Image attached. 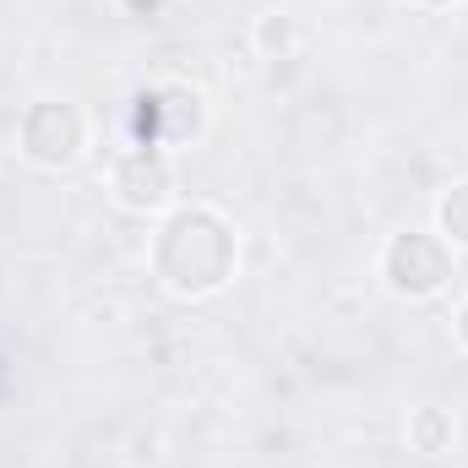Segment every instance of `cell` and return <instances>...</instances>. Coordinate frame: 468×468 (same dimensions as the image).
<instances>
[{
  "label": "cell",
  "mask_w": 468,
  "mask_h": 468,
  "mask_svg": "<svg viewBox=\"0 0 468 468\" xmlns=\"http://www.w3.org/2000/svg\"><path fill=\"white\" fill-rule=\"evenodd\" d=\"M16 142H22L27 164H38V169H71L88 153V120L66 99H38L22 115V125H16Z\"/></svg>",
  "instance_id": "3"
},
{
  "label": "cell",
  "mask_w": 468,
  "mask_h": 468,
  "mask_svg": "<svg viewBox=\"0 0 468 468\" xmlns=\"http://www.w3.org/2000/svg\"><path fill=\"white\" fill-rule=\"evenodd\" d=\"M420 5H458V0H420Z\"/></svg>",
  "instance_id": "10"
},
{
  "label": "cell",
  "mask_w": 468,
  "mask_h": 468,
  "mask_svg": "<svg viewBox=\"0 0 468 468\" xmlns=\"http://www.w3.org/2000/svg\"><path fill=\"white\" fill-rule=\"evenodd\" d=\"M256 49H261L267 60L289 55V49H294V16H283V11H267V16H256Z\"/></svg>",
  "instance_id": "8"
},
{
  "label": "cell",
  "mask_w": 468,
  "mask_h": 468,
  "mask_svg": "<svg viewBox=\"0 0 468 468\" xmlns=\"http://www.w3.org/2000/svg\"><path fill=\"white\" fill-rule=\"evenodd\" d=\"M153 120H158V136L164 142H191L202 131V93L191 82H164L158 93H147Z\"/></svg>",
  "instance_id": "5"
},
{
  "label": "cell",
  "mask_w": 468,
  "mask_h": 468,
  "mask_svg": "<svg viewBox=\"0 0 468 468\" xmlns=\"http://www.w3.org/2000/svg\"><path fill=\"white\" fill-rule=\"evenodd\" d=\"M436 234L452 245V250H468V180H452L436 202Z\"/></svg>",
  "instance_id": "6"
},
{
  "label": "cell",
  "mask_w": 468,
  "mask_h": 468,
  "mask_svg": "<svg viewBox=\"0 0 468 468\" xmlns=\"http://www.w3.org/2000/svg\"><path fill=\"white\" fill-rule=\"evenodd\" d=\"M409 447L414 452H447L452 447V414L447 409H414V420H409Z\"/></svg>",
  "instance_id": "7"
},
{
  "label": "cell",
  "mask_w": 468,
  "mask_h": 468,
  "mask_svg": "<svg viewBox=\"0 0 468 468\" xmlns=\"http://www.w3.org/2000/svg\"><path fill=\"white\" fill-rule=\"evenodd\" d=\"M239 239L234 224L213 207H169V218L153 234V272L180 300H207L234 278Z\"/></svg>",
  "instance_id": "1"
},
{
  "label": "cell",
  "mask_w": 468,
  "mask_h": 468,
  "mask_svg": "<svg viewBox=\"0 0 468 468\" xmlns=\"http://www.w3.org/2000/svg\"><path fill=\"white\" fill-rule=\"evenodd\" d=\"M110 191L125 213H164L175 202V169L158 147H131L110 169Z\"/></svg>",
  "instance_id": "4"
},
{
  "label": "cell",
  "mask_w": 468,
  "mask_h": 468,
  "mask_svg": "<svg viewBox=\"0 0 468 468\" xmlns=\"http://www.w3.org/2000/svg\"><path fill=\"white\" fill-rule=\"evenodd\" d=\"M452 327H458V344L468 349V300L458 305V316H452Z\"/></svg>",
  "instance_id": "9"
},
{
  "label": "cell",
  "mask_w": 468,
  "mask_h": 468,
  "mask_svg": "<svg viewBox=\"0 0 468 468\" xmlns=\"http://www.w3.org/2000/svg\"><path fill=\"white\" fill-rule=\"evenodd\" d=\"M381 278L403 300H431L452 283V245L431 229H403L381 250Z\"/></svg>",
  "instance_id": "2"
}]
</instances>
